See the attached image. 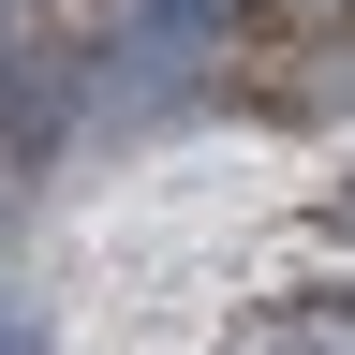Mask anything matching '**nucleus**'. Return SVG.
<instances>
[{
    "instance_id": "nucleus-3",
    "label": "nucleus",
    "mask_w": 355,
    "mask_h": 355,
    "mask_svg": "<svg viewBox=\"0 0 355 355\" xmlns=\"http://www.w3.org/2000/svg\"><path fill=\"white\" fill-rule=\"evenodd\" d=\"M0 355H30V326H15V311H0Z\"/></svg>"
},
{
    "instance_id": "nucleus-2",
    "label": "nucleus",
    "mask_w": 355,
    "mask_h": 355,
    "mask_svg": "<svg viewBox=\"0 0 355 355\" xmlns=\"http://www.w3.org/2000/svg\"><path fill=\"white\" fill-rule=\"evenodd\" d=\"M148 15H163V30H207V0H148Z\"/></svg>"
},
{
    "instance_id": "nucleus-1",
    "label": "nucleus",
    "mask_w": 355,
    "mask_h": 355,
    "mask_svg": "<svg viewBox=\"0 0 355 355\" xmlns=\"http://www.w3.org/2000/svg\"><path fill=\"white\" fill-rule=\"evenodd\" d=\"M15 89H30V60H15V0H0V104H15Z\"/></svg>"
}]
</instances>
